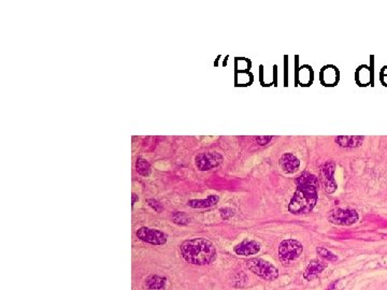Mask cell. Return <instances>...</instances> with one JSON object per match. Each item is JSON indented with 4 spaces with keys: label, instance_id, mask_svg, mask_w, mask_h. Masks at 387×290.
Here are the masks:
<instances>
[{
    "label": "cell",
    "instance_id": "6da1fadb",
    "mask_svg": "<svg viewBox=\"0 0 387 290\" xmlns=\"http://www.w3.org/2000/svg\"><path fill=\"white\" fill-rule=\"evenodd\" d=\"M296 185L297 190L289 202L288 211L295 215L310 213L318 199V178L312 173L303 172L297 178Z\"/></svg>",
    "mask_w": 387,
    "mask_h": 290
},
{
    "label": "cell",
    "instance_id": "7a4b0ae2",
    "mask_svg": "<svg viewBox=\"0 0 387 290\" xmlns=\"http://www.w3.org/2000/svg\"><path fill=\"white\" fill-rule=\"evenodd\" d=\"M180 252L187 264L194 266L211 264L217 256L215 246L203 238L184 241L180 246Z\"/></svg>",
    "mask_w": 387,
    "mask_h": 290
},
{
    "label": "cell",
    "instance_id": "3957f363",
    "mask_svg": "<svg viewBox=\"0 0 387 290\" xmlns=\"http://www.w3.org/2000/svg\"><path fill=\"white\" fill-rule=\"evenodd\" d=\"M245 264L252 273L265 280L272 282L279 278V269L264 259L253 258L246 260Z\"/></svg>",
    "mask_w": 387,
    "mask_h": 290
},
{
    "label": "cell",
    "instance_id": "277c9868",
    "mask_svg": "<svg viewBox=\"0 0 387 290\" xmlns=\"http://www.w3.org/2000/svg\"><path fill=\"white\" fill-rule=\"evenodd\" d=\"M303 245L294 238H288L281 242L279 246V259L283 264H293L302 255Z\"/></svg>",
    "mask_w": 387,
    "mask_h": 290
},
{
    "label": "cell",
    "instance_id": "5b68a950",
    "mask_svg": "<svg viewBox=\"0 0 387 290\" xmlns=\"http://www.w3.org/2000/svg\"><path fill=\"white\" fill-rule=\"evenodd\" d=\"M136 236L140 241L156 246L165 245L168 241V236L165 232L149 227L139 228Z\"/></svg>",
    "mask_w": 387,
    "mask_h": 290
},
{
    "label": "cell",
    "instance_id": "8992f818",
    "mask_svg": "<svg viewBox=\"0 0 387 290\" xmlns=\"http://www.w3.org/2000/svg\"><path fill=\"white\" fill-rule=\"evenodd\" d=\"M224 158L216 152H208L197 155L195 158V164L200 171H210L217 168L223 164Z\"/></svg>",
    "mask_w": 387,
    "mask_h": 290
},
{
    "label": "cell",
    "instance_id": "52a82bcc",
    "mask_svg": "<svg viewBox=\"0 0 387 290\" xmlns=\"http://www.w3.org/2000/svg\"><path fill=\"white\" fill-rule=\"evenodd\" d=\"M358 214L352 208H335L328 216L330 222L340 226H350L358 220Z\"/></svg>",
    "mask_w": 387,
    "mask_h": 290
},
{
    "label": "cell",
    "instance_id": "ba28073f",
    "mask_svg": "<svg viewBox=\"0 0 387 290\" xmlns=\"http://www.w3.org/2000/svg\"><path fill=\"white\" fill-rule=\"evenodd\" d=\"M334 170L335 164L332 162H326L320 170V183H322L324 190L328 194H333L337 190V183L333 178Z\"/></svg>",
    "mask_w": 387,
    "mask_h": 290
},
{
    "label": "cell",
    "instance_id": "9c48e42d",
    "mask_svg": "<svg viewBox=\"0 0 387 290\" xmlns=\"http://www.w3.org/2000/svg\"><path fill=\"white\" fill-rule=\"evenodd\" d=\"M259 250L260 244L254 240H244L233 248V252L239 256H253L258 254Z\"/></svg>",
    "mask_w": 387,
    "mask_h": 290
},
{
    "label": "cell",
    "instance_id": "30bf717a",
    "mask_svg": "<svg viewBox=\"0 0 387 290\" xmlns=\"http://www.w3.org/2000/svg\"><path fill=\"white\" fill-rule=\"evenodd\" d=\"M280 168L287 174H293L300 166V160L291 153L284 154L280 159Z\"/></svg>",
    "mask_w": 387,
    "mask_h": 290
},
{
    "label": "cell",
    "instance_id": "8fae6325",
    "mask_svg": "<svg viewBox=\"0 0 387 290\" xmlns=\"http://www.w3.org/2000/svg\"><path fill=\"white\" fill-rule=\"evenodd\" d=\"M327 264L319 260H312L310 261V264L306 266V269L304 270L303 273V278L306 280H315L318 275L322 273L326 269Z\"/></svg>",
    "mask_w": 387,
    "mask_h": 290
},
{
    "label": "cell",
    "instance_id": "7c38bea8",
    "mask_svg": "<svg viewBox=\"0 0 387 290\" xmlns=\"http://www.w3.org/2000/svg\"><path fill=\"white\" fill-rule=\"evenodd\" d=\"M167 286V278L163 275L152 274L144 282V287L147 290H165Z\"/></svg>",
    "mask_w": 387,
    "mask_h": 290
},
{
    "label": "cell",
    "instance_id": "4fadbf2b",
    "mask_svg": "<svg viewBox=\"0 0 387 290\" xmlns=\"http://www.w3.org/2000/svg\"><path fill=\"white\" fill-rule=\"evenodd\" d=\"M218 200H220V198H218V196L216 194H210L208 198L206 199H193V200H189L187 202V206H191L193 208H211L215 206L216 203L218 202Z\"/></svg>",
    "mask_w": 387,
    "mask_h": 290
},
{
    "label": "cell",
    "instance_id": "5bb4252c",
    "mask_svg": "<svg viewBox=\"0 0 387 290\" xmlns=\"http://www.w3.org/2000/svg\"><path fill=\"white\" fill-rule=\"evenodd\" d=\"M363 141V136H341L335 138V142H337L340 146L342 148H356Z\"/></svg>",
    "mask_w": 387,
    "mask_h": 290
},
{
    "label": "cell",
    "instance_id": "9a60e30c",
    "mask_svg": "<svg viewBox=\"0 0 387 290\" xmlns=\"http://www.w3.org/2000/svg\"><path fill=\"white\" fill-rule=\"evenodd\" d=\"M137 172L142 176H149L151 174V164L143 158H138L136 162Z\"/></svg>",
    "mask_w": 387,
    "mask_h": 290
},
{
    "label": "cell",
    "instance_id": "2e32d148",
    "mask_svg": "<svg viewBox=\"0 0 387 290\" xmlns=\"http://www.w3.org/2000/svg\"><path fill=\"white\" fill-rule=\"evenodd\" d=\"M172 220L174 224H182V226H184V224H187L189 222V218L188 216L183 213V212H175L172 214Z\"/></svg>",
    "mask_w": 387,
    "mask_h": 290
},
{
    "label": "cell",
    "instance_id": "e0dca14e",
    "mask_svg": "<svg viewBox=\"0 0 387 290\" xmlns=\"http://www.w3.org/2000/svg\"><path fill=\"white\" fill-rule=\"evenodd\" d=\"M316 252H317V254H318L320 257L326 259V260H329V261H337L338 260V257L335 256L333 252H331L330 250H326L324 248H318L316 250Z\"/></svg>",
    "mask_w": 387,
    "mask_h": 290
},
{
    "label": "cell",
    "instance_id": "ac0fdd59",
    "mask_svg": "<svg viewBox=\"0 0 387 290\" xmlns=\"http://www.w3.org/2000/svg\"><path fill=\"white\" fill-rule=\"evenodd\" d=\"M148 203H149V206H150L153 210H155L156 212L159 213V212H162V211H163V206L160 204L159 201H157V200H155V199H149V200H148Z\"/></svg>",
    "mask_w": 387,
    "mask_h": 290
},
{
    "label": "cell",
    "instance_id": "d6986e66",
    "mask_svg": "<svg viewBox=\"0 0 387 290\" xmlns=\"http://www.w3.org/2000/svg\"><path fill=\"white\" fill-rule=\"evenodd\" d=\"M343 288H344V284H343L342 280H337V282H333L332 284L328 287L326 290H342Z\"/></svg>",
    "mask_w": 387,
    "mask_h": 290
},
{
    "label": "cell",
    "instance_id": "ffe728a7",
    "mask_svg": "<svg viewBox=\"0 0 387 290\" xmlns=\"http://www.w3.org/2000/svg\"><path fill=\"white\" fill-rule=\"evenodd\" d=\"M221 213H222V217L224 220H227L229 218V217H231L233 215V211L231 208H222L221 210Z\"/></svg>",
    "mask_w": 387,
    "mask_h": 290
},
{
    "label": "cell",
    "instance_id": "44dd1931",
    "mask_svg": "<svg viewBox=\"0 0 387 290\" xmlns=\"http://www.w3.org/2000/svg\"><path fill=\"white\" fill-rule=\"evenodd\" d=\"M272 139V138L271 136H259V138H257V142L260 144V145H265V144H267L270 140H271Z\"/></svg>",
    "mask_w": 387,
    "mask_h": 290
},
{
    "label": "cell",
    "instance_id": "7402d4cb",
    "mask_svg": "<svg viewBox=\"0 0 387 290\" xmlns=\"http://www.w3.org/2000/svg\"><path fill=\"white\" fill-rule=\"evenodd\" d=\"M138 194H133V202H131V203H133V206H135V203L138 201Z\"/></svg>",
    "mask_w": 387,
    "mask_h": 290
}]
</instances>
